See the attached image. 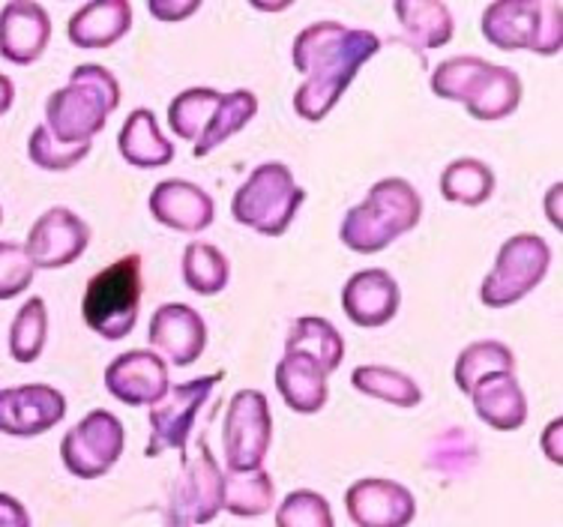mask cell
Instances as JSON below:
<instances>
[{
	"label": "cell",
	"instance_id": "obj_1",
	"mask_svg": "<svg viewBox=\"0 0 563 527\" xmlns=\"http://www.w3.org/2000/svg\"><path fill=\"white\" fill-rule=\"evenodd\" d=\"M378 52L380 40L363 28H345L339 22L303 28L291 48L297 73H303V85L294 94V111L309 123H321Z\"/></svg>",
	"mask_w": 563,
	"mask_h": 527
},
{
	"label": "cell",
	"instance_id": "obj_2",
	"mask_svg": "<svg viewBox=\"0 0 563 527\" xmlns=\"http://www.w3.org/2000/svg\"><path fill=\"white\" fill-rule=\"evenodd\" d=\"M434 97L462 102L467 114L483 123L509 118L521 106V78L509 66L488 64L486 57L459 54L432 73Z\"/></svg>",
	"mask_w": 563,
	"mask_h": 527
},
{
	"label": "cell",
	"instance_id": "obj_3",
	"mask_svg": "<svg viewBox=\"0 0 563 527\" xmlns=\"http://www.w3.org/2000/svg\"><path fill=\"white\" fill-rule=\"evenodd\" d=\"M118 106L120 85L114 73L99 64H81L73 69L69 85L57 87L45 102V127L66 144H90Z\"/></svg>",
	"mask_w": 563,
	"mask_h": 527
},
{
	"label": "cell",
	"instance_id": "obj_4",
	"mask_svg": "<svg viewBox=\"0 0 563 527\" xmlns=\"http://www.w3.org/2000/svg\"><path fill=\"white\" fill-rule=\"evenodd\" d=\"M420 193L401 177H384L368 189L363 205L347 210L339 238L357 255H375L420 226Z\"/></svg>",
	"mask_w": 563,
	"mask_h": 527
},
{
	"label": "cell",
	"instance_id": "obj_5",
	"mask_svg": "<svg viewBox=\"0 0 563 527\" xmlns=\"http://www.w3.org/2000/svg\"><path fill=\"white\" fill-rule=\"evenodd\" d=\"M483 36L504 52L552 57L563 45V10L558 0H498L483 12Z\"/></svg>",
	"mask_w": 563,
	"mask_h": 527
},
{
	"label": "cell",
	"instance_id": "obj_6",
	"mask_svg": "<svg viewBox=\"0 0 563 527\" xmlns=\"http://www.w3.org/2000/svg\"><path fill=\"white\" fill-rule=\"evenodd\" d=\"M303 201L306 189L297 186L291 168L282 162H264L234 193L231 216L234 222L258 231L264 238H282L291 228Z\"/></svg>",
	"mask_w": 563,
	"mask_h": 527
},
{
	"label": "cell",
	"instance_id": "obj_7",
	"mask_svg": "<svg viewBox=\"0 0 563 527\" xmlns=\"http://www.w3.org/2000/svg\"><path fill=\"white\" fill-rule=\"evenodd\" d=\"M141 309V259L135 252L102 267L87 282L81 318L102 339L118 342L135 330Z\"/></svg>",
	"mask_w": 563,
	"mask_h": 527
},
{
	"label": "cell",
	"instance_id": "obj_8",
	"mask_svg": "<svg viewBox=\"0 0 563 527\" xmlns=\"http://www.w3.org/2000/svg\"><path fill=\"white\" fill-rule=\"evenodd\" d=\"M552 267V249L540 234H516L504 240L495 267L479 285V300L488 309H507L528 297Z\"/></svg>",
	"mask_w": 563,
	"mask_h": 527
},
{
	"label": "cell",
	"instance_id": "obj_9",
	"mask_svg": "<svg viewBox=\"0 0 563 527\" xmlns=\"http://www.w3.org/2000/svg\"><path fill=\"white\" fill-rule=\"evenodd\" d=\"M273 441L271 402L261 389H240L231 398L222 426V450L228 471H258L264 468Z\"/></svg>",
	"mask_w": 563,
	"mask_h": 527
},
{
	"label": "cell",
	"instance_id": "obj_10",
	"mask_svg": "<svg viewBox=\"0 0 563 527\" xmlns=\"http://www.w3.org/2000/svg\"><path fill=\"white\" fill-rule=\"evenodd\" d=\"M126 447L123 422L111 410H90L85 420L66 431L60 462L78 480H99L120 462Z\"/></svg>",
	"mask_w": 563,
	"mask_h": 527
},
{
	"label": "cell",
	"instance_id": "obj_11",
	"mask_svg": "<svg viewBox=\"0 0 563 527\" xmlns=\"http://www.w3.org/2000/svg\"><path fill=\"white\" fill-rule=\"evenodd\" d=\"M222 377H225V372L201 375L196 381L168 387V393L151 408V441L144 447L147 459H156L168 450H184L189 435L196 429L198 414Z\"/></svg>",
	"mask_w": 563,
	"mask_h": 527
},
{
	"label": "cell",
	"instance_id": "obj_12",
	"mask_svg": "<svg viewBox=\"0 0 563 527\" xmlns=\"http://www.w3.org/2000/svg\"><path fill=\"white\" fill-rule=\"evenodd\" d=\"M225 501V471L219 468L207 441H198L196 455L180 462V474L174 480L168 509L186 518L189 525H210L222 513Z\"/></svg>",
	"mask_w": 563,
	"mask_h": 527
},
{
	"label": "cell",
	"instance_id": "obj_13",
	"mask_svg": "<svg viewBox=\"0 0 563 527\" xmlns=\"http://www.w3.org/2000/svg\"><path fill=\"white\" fill-rule=\"evenodd\" d=\"M90 246V228L66 207H52L33 222L24 252L36 270H60L76 264Z\"/></svg>",
	"mask_w": 563,
	"mask_h": 527
},
{
	"label": "cell",
	"instance_id": "obj_14",
	"mask_svg": "<svg viewBox=\"0 0 563 527\" xmlns=\"http://www.w3.org/2000/svg\"><path fill=\"white\" fill-rule=\"evenodd\" d=\"M66 417V396L48 384L0 389V435L36 438Z\"/></svg>",
	"mask_w": 563,
	"mask_h": 527
},
{
	"label": "cell",
	"instance_id": "obj_15",
	"mask_svg": "<svg viewBox=\"0 0 563 527\" xmlns=\"http://www.w3.org/2000/svg\"><path fill=\"white\" fill-rule=\"evenodd\" d=\"M151 348L153 354L165 360V366L172 363L177 369L192 366L201 360L207 348V323L205 318L186 306V303H165L151 318Z\"/></svg>",
	"mask_w": 563,
	"mask_h": 527
},
{
	"label": "cell",
	"instance_id": "obj_16",
	"mask_svg": "<svg viewBox=\"0 0 563 527\" xmlns=\"http://www.w3.org/2000/svg\"><path fill=\"white\" fill-rule=\"evenodd\" d=\"M345 509L354 527H408L417 516V501L396 480L366 476L345 492Z\"/></svg>",
	"mask_w": 563,
	"mask_h": 527
},
{
	"label": "cell",
	"instance_id": "obj_17",
	"mask_svg": "<svg viewBox=\"0 0 563 527\" xmlns=\"http://www.w3.org/2000/svg\"><path fill=\"white\" fill-rule=\"evenodd\" d=\"M168 366L153 351H126L114 356L106 369V389L120 405L130 408H153L168 393Z\"/></svg>",
	"mask_w": 563,
	"mask_h": 527
},
{
	"label": "cell",
	"instance_id": "obj_18",
	"mask_svg": "<svg viewBox=\"0 0 563 527\" xmlns=\"http://www.w3.org/2000/svg\"><path fill=\"white\" fill-rule=\"evenodd\" d=\"M52 43V15L43 3L12 0L0 10V57L15 66L36 64Z\"/></svg>",
	"mask_w": 563,
	"mask_h": 527
},
{
	"label": "cell",
	"instance_id": "obj_19",
	"mask_svg": "<svg viewBox=\"0 0 563 527\" xmlns=\"http://www.w3.org/2000/svg\"><path fill=\"white\" fill-rule=\"evenodd\" d=\"M401 306L399 282L393 279V273L380 267H368L354 273L342 288V309L347 321L375 330L396 318Z\"/></svg>",
	"mask_w": 563,
	"mask_h": 527
},
{
	"label": "cell",
	"instance_id": "obj_20",
	"mask_svg": "<svg viewBox=\"0 0 563 527\" xmlns=\"http://www.w3.org/2000/svg\"><path fill=\"white\" fill-rule=\"evenodd\" d=\"M151 213L159 226L172 228V231L201 234L205 228L213 226L217 207H213L210 193H205L198 184L172 177V180L153 186Z\"/></svg>",
	"mask_w": 563,
	"mask_h": 527
},
{
	"label": "cell",
	"instance_id": "obj_21",
	"mask_svg": "<svg viewBox=\"0 0 563 527\" xmlns=\"http://www.w3.org/2000/svg\"><path fill=\"white\" fill-rule=\"evenodd\" d=\"M477 417L498 431H516L528 422V396L516 372H495L467 393Z\"/></svg>",
	"mask_w": 563,
	"mask_h": 527
},
{
	"label": "cell",
	"instance_id": "obj_22",
	"mask_svg": "<svg viewBox=\"0 0 563 527\" xmlns=\"http://www.w3.org/2000/svg\"><path fill=\"white\" fill-rule=\"evenodd\" d=\"M132 28L130 0H93L85 3L81 10L73 12L66 24V36L76 48H109L120 43Z\"/></svg>",
	"mask_w": 563,
	"mask_h": 527
},
{
	"label": "cell",
	"instance_id": "obj_23",
	"mask_svg": "<svg viewBox=\"0 0 563 527\" xmlns=\"http://www.w3.org/2000/svg\"><path fill=\"white\" fill-rule=\"evenodd\" d=\"M276 389L294 414H318L327 405V372L312 356L285 354L276 366Z\"/></svg>",
	"mask_w": 563,
	"mask_h": 527
},
{
	"label": "cell",
	"instance_id": "obj_24",
	"mask_svg": "<svg viewBox=\"0 0 563 527\" xmlns=\"http://www.w3.org/2000/svg\"><path fill=\"white\" fill-rule=\"evenodd\" d=\"M118 151L135 168H165L174 160V144L159 130V120L151 108H135L120 127Z\"/></svg>",
	"mask_w": 563,
	"mask_h": 527
},
{
	"label": "cell",
	"instance_id": "obj_25",
	"mask_svg": "<svg viewBox=\"0 0 563 527\" xmlns=\"http://www.w3.org/2000/svg\"><path fill=\"white\" fill-rule=\"evenodd\" d=\"M393 12L399 15L401 31L417 48H441L453 40V12L441 0H396Z\"/></svg>",
	"mask_w": 563,
	"mask_h": 527
},
{
	"label": "cell",
	"instance_id": "obj_26",
	"mask_svg": "<svg viewBox=\"0 0 563 527\" xmlns=\"http://www.w3.org/2000/svg\"><path fill=\"white\" fill-rule=\"evenodd\" d=\"M285 354L312 356L327 375L336 372L345 360V342L333 323L318 315H306L291 323V330L285 336Z\"/></svg>",
	"mask_w": 563,
	"mask_h": 527
},
{
	"label": "cell",
	"instance_id": "obj_27",
	"mask_svg": "<svg viewBox=\"0 0 563 527\" xmlns=\"http://www.w3.org/2000/svg\"><path fill=\"white\" fill-rule=\"evenodd\" d=\"M492 193H495V172L483 160L462 156L441 172V195L453 205L479 207L486 205Z\"/></svg>",
	"mask_w": 563,
	"mask_h": 527
},
{
	"label": "cell",
	"instance_id": "obj_28",
	"mask_svg": "<svg viewBox=\"0 0 563 527\" xmlns=\"http://www.w3.org/2000/svg\"><path fill=\"white\" fill-rule=\"evenodd\" d=\"M258 114V97L252 90H234V94H222L219 106L213 111V118L207 123L205 135L196 141V156H207L210 151H217L219 144H225L231 135H238L240 130H246V123Z\"/></svg>",
	"mask_w": 563,
	"mask_h": 527
},
{
	"label": "cell",
	"instance_id": "obj_29",
	"mask_svg": "<svg viewBox=\"0 0 563 527\" xmlns=\"http://www.w3.org/2000/svg\"><path fill=\"white\" fill-rule=\"evenodd\" d=\"M273 506H276V485L264 468L246 474L225 471V501H222L225 513L238 518H255L271 513Z\"/></svg>",
	"mask_w": 563,
	"mask_h": 527
},
{
	"label": "cell",
	"instance_id": "obj_30",
	"mask_svg": "<svg viewBox=\"0 0 563 527\" xmlns=\"http://www.w3.org/2000/svg\"><path fill=\"white\" fill-rule=\"evenodd\" d=\"M351 384L363 396L378 398L396 408H417L422 402L420 384L393 366H357L351 372Z\"/></svg>",
	"mask_w": 563,
	"mask_h": 527
},
{
	"label": "cell",
	"instance_id": "obj_31",
	"mask_svg": "<svg viewBox=\"0 0 563 527\" xmlns=\"http://www.w3.org/2000/svg\"><path fill=\"white\" fill-rule=\"evenodd\" d=\"M495 372H516V356L498 339H479V342L467 344L465 351L459 354L453 369V381L455 387L467 396L483 377L495 375Z\"/></svg>",
	"mask_w": 563,
	"mask_h": 527
},
{
	"label": "cell",
	"instance_id": "obj_32",
	"mask_svg": "<svg viewBox=\"0 0 563 527\" xmlns=\"http://www.w3.org/2000/svg\"><path fill=\"white\" fill-rule=\"evenodd\" d=\"M180 273H184L186 288L196 290L201 297H217L231 282V264L222 255V249L201 243V240L186 246Z\"/></svg>",
	"mask_w": 563,
	"mask_h": 527
},
{
	"label": "cell",
	"instance_id": "obj_33",
	"mask_svg": "<svg viewBox=\"0 0 563 527\" xmlns=\"http://www.w3.org/2000/svg\"><path fill=\"white\" fill-rule=\"evenodd\" d=\"M219 97L222 94L213 87H189L184 94H177L168 106V127H172L174 135L196 144L205 135L213 111H217Z\"/></svg>",
	"mask_w": 563,
	"mask_h": 527
},
{
	"label": "cell",
	"instance_id": "obj_34",
	"mask_svg": "<svg viewBox=\"0 0 563 527\" xmlns=\"http://www.w3.org/2000/svg\"><path fill=\"white\" fill-rule=\"evenodd\" d=\"M48 339V309L43 297H31L15 312L10 323V354L19 363H33L40 360Z\"/></svg>",
	"mask_w": 563,
	"mask_h": 527
},
{
	"label": "cell",
	"instance_id": "obj_35",
	"mask_svg": "<svg viewBox=\"0 0 563 527\" xmlns=\"http://www.w3.org/2000/svg\"><path fill=\"white\" fill-rule=\"evenodd\" d=\"M276 527H336L330 501L312 488H297L276 506Z\"/></svg>",
	"mask_w": 563,
	"mask_h": 527
},
{
	"label": "cell",
	"instance_id": "obj_36",
	"mask_svg": "<svg viewBox=\"0 0 563 527\" xmlns=\"http://www.w3.org/2000/svg\"><path fill=\"white\" fill-rule=\"evenodd\" d=\"M90 147L93 144H66V141L55 139L45 123H40L31 132V141H27V156L43 172H69V168H76L78 162L85 160Z\"/></svg>",
	"mask_w": 563,
	"mask_h": 527
},
{
	"label": "cell",
	"instance_id": "obj_37",
	"mask_svg": "<svg viewBox=\"0 0 563 527\" xmlns=\"http://www.w3.org/2000/svg\"><path fill=\"white\" fill-rule=\"evenodd\" d=\"M33 276H36V267L27 259L22 243L0 240V300H12L31 288Z\"/></svg>",
	"mask_w": 563,
	"mask_h": 527
},
{
	"label": "cell",
	"instance_id": "obj_38",
	"mask_svg": "<svg viewBox=\"0 0 563 527\" xmlns=\"http://www.w3.org/2000/svg\"><path fill=\"white\" fill-rule=\"evenodd\" d=\"M153 19H159L165 24L186 22L189 15H196L201 10V0H151L147 3Z\"/></svg>",
	"mask_w": 563,
	"mask_h": 527
},
{
	"label": "cell",
	"instance_id": "obj_39",
	"mask_svg": "<svg viewBox=\"0 0 563 527\" xmlns=\"http://www.w3.org/2000/svg\"><path fill=\"white\" fill-rule=\"evenodd\" d=\"M0 527H31V513L19 497L0 492Z\"/></svg>",
	"mask_w": 563,
	"mask_h": 527
},
{
	"label": "cell",
	"instance_id": "obj_40",
	"mask_svg": "<svg viewBox=\"0 0 563 527\" xmlns=\"http://www.w3.org/2000/svg\"><path fill=\"white\" fill-rule=\"evenodd\" d=\"M542 452L552 464H563V420H552L542 431Z\"/></svg>",
	"mask_w": 563,
	"mask_h": 527
},
{
	"label": "cell",
	"instance_id": "obj_41",
	"mask_svg": "<svg viewBox=\"0 0 563 527\" xmlns=\"http://www.w3.org/2000/svg\"><path fill=\"white\" fill-rule=\"evenodd\" d=\"M561 195H563L561 184H554L552 189H549V195H545V213H549L554 228H561Z\"/></svg>",
	"mask_w": 563,
	"mask_h": 527
},
{
	"label": "cell",
	"instance_id": "obj_42",
	"mask_svg": "<svg viewBox=\"0 0 563 527\" xmlns=\"http://www.w3.org/2000/svg\"><path fill=\"white\" fill-rule=\"evenodd\" d=\"M12 102H15V85H12L10 76H3V73H0V118L10 111Z\"/></svg>",
	"mask_w": 563,
	"mask_h": 527
},
{
	"label": "cell",
	"instance_id": "obj_43",
	"mask_svg": "<svg viewBox=\"0 0 563 527\" xmlns=\"http://www.w3.org/2000/svg\"><path fill=\"white\" fill-rule=\"evenodd\" d=\"M165 527H192L186 518H180L177 513H172V509H165Z\"/></svg>",
	"mask_w": 563,
	"mask_h": 527
},
{
	"label": "cell",
	"instance_id": "obj_44",
	"mask_svg": "<svg viewBox=\"0 0 563 527\" xmlns=\"http://www.w3.org/2000/svg\"><path fill=\"white\" fill-rule=\"evenodd\" d=\"M252 7H255V10H288L291 3H288V0H282V3H261V0H252Z\"/></svg>",
	"mask_w": 563,
	"mask_h": 527
},
{
	"label": "cell",
	"instance_id": "obj_45",
	"mask_svg": "<svg viewBox=\"0 0 563 527\" xmlns=\"http://www.w3.org/2000/svg\"><path fill=\"white\" fill-rule=\"evenodd\" d=\"M0 222H3V210H0Z\"/></svg>",
	"mask_w": 563,
	"mask_h": 527
}]
</instances>
